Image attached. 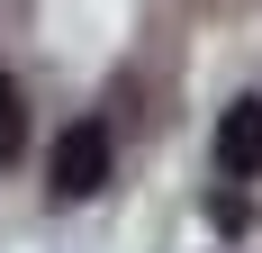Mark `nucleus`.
Returning a JSON list of instances; mask_svg holds the SVG:
<instances>
[{"label":"nucleus","instance_id":"nucleus-1","mask_svg":"<svg viewBox=\"0 0 262 253\" xmlns=\"http://www.w3.org/2000/svg\"><path fill=\"white\" fill-rule=\"evenodd\" d=\"M54 199H91V190H100L108 181V126L100 118H73L63 126V136H54Z\"/></svg>","mask_w":262,"mask_h":253},{"label":"nucleus","instance_id":"nucleus-2","mask_svg":"<svg viewBox=\"0 0 262 253\" xmlns=\"http://www.w3.org/2000/svg\"><path fill=\"white\" fill-rule=\"evenodd\" d=\"M217 172L262 181V100H226V118H217Z\"/></svg>","mask_w":262,"mask_h":253},{"label":"nucleus","instance_id":"nucleus-3","mask_svg":"<svg viewBox=\"0 0 262 253\" xmlns=\"http://www.w3.org/2000/svg\"><path fill=\"white\" fill-rule=\"evenodd\" d=\"M18 145H27V100H18V81L0 73V163H18Z\"/></svg>","mask_w":262,"mask_h":253}]
</instances>
